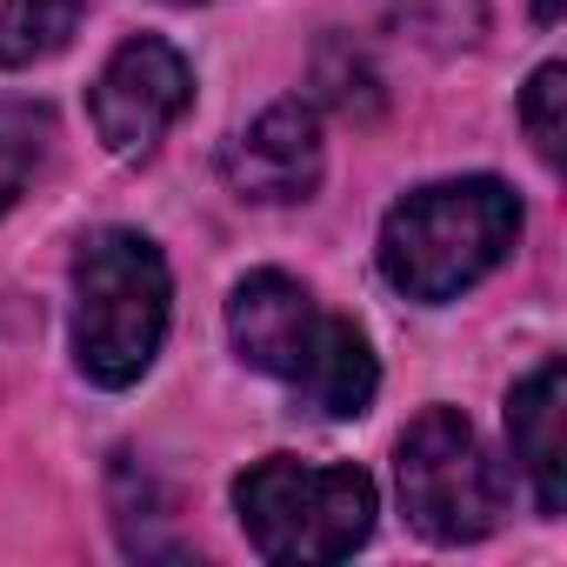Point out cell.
<instances>
[{"label": "cell", "instance_id": "7", "mask_svg": "<svg viewBox=\"0 0 567 567\" xmlns=\"http://www.w3.org/2000/svg\"><path fill=\"white\" fill-rule=\"evenodd\" d=\"M220 167H227L234 194H247V200H267V207L308 200L321 187V167H328L321 114L308 101H274L260 121H247L227 141V161Z\"/></svg>", "mask_w": 567, "mask_h": 567}, {"label": "cell", "instance_id": "12", "mask_svg": "<svg viewBox=\"0 0 567 567\" xmlns=\"http://www.w3.org/2000/svg\"><path fill=\"white\" fill-rule=\"evenodd\" d=\"M520 127H527L534 154H540L547 167H560V141H567V68H560V61L534 68V81H527V94H520Z\"/></svg>", "mask_w": 567, "mask_h": 567}, {"label": "cell", "instance_id": "5", "mask_svg": "<svg viewBox=\"0 0 567 567\" xmlns=\"http://www.w3.org/2000/svg\"><path fill=\"white\" fill-rule=\"evenodd\" d=\"M394 494L401 514L441 547L487 540L507 514V474L461 408H421L408 421L394 441Z\"/></svg>", "mask_w": 567, "mask_h": 567}, {"label": "cell", "instance_id": "3", "mask_svg": "<svg viewBox=\"0 0 567 567\" xmlns=\"http://www.w3.org/2000/svg\"><path fill=\"white\" fill-rule=\"evenodd\" d=\"M174 315V280L147 234L101 227L74 254V361L94 388H134Z\"/></svg>", "mask_w": 567, "mask_h": 567}, {"label": "cell", "instance_id": "6", "mask_svg": "<svg viewBox=\"0 0 567 567\" xmlns=\"http://www.w3.org/2000/svg\"><path fill=\"white\" fill-rule=\"evenodd\" d=\"M187 101H194V68L161 34L121 41L107 54V68L94 74V87H87L94 134L114 161H147L161 147V134L187 114Z\"/></svg>", "mask_w": 567, "mask_h": 567}, {"label": "cell", "instance_id": "8", "mask_svg": "<svg viewBox=\"0 0 567 567\" xmlns=\"http://www.w3.org/2000/svg\"><path fill=\"white\" fill-rule=\"evenodd\" d=\"M560 427H567V374H560V361H540L507 394V441H514V461H520L540 514L567 507V434Z\"/></svg>", "mask_w": 567, "mask_h": 567}, {"label": "cell", "instance_id": "10", "mask_svg": "<svg viewBox=\"0 0 567 567\" xmlns=\"http://www.w3.org/2000/svg\"><path fill=\"white\" fill-rule=\"evenodd\" d=\"M48 141H54V114L41 101H0V214L34 187Z\"/></svg>", "mask_w": 567, "mask_h": 567}, {"label": "cell", "instance_id": "1", "mask_svg": "<svg viewBox=\"0 0 567 567\" xmlns=\"http://www.w3.org/2000/svg\"><path fill=\"white\" fill-rule=\"evenodd\" d=\"M227 341L254 374L280 381L295 408L321 421H354L381 394V361L368 334L348 315H328L295 274H247L227 301Z\"/></svg>", "mask_w": 567, "mask_h": 567}, {"label": "cell", "instance_id": "13", "mask_svg": "<svg viewBox=\"0 0 567 567\" xmlns=\"http://www.w3.org/2000/svg\"><path fill=\"white\" fill-rule=\"evenodd\" d=\"M560 14H567V0H534V21H540V28H554Z\"/></svg>", "mask_w": 567, "mask_h": 567}, {"label": "cell", "instance_id": "4", "mask_svg": "<svg viewBox=\"0 0 567 567\" xmlns=\"http://www.w3.org/2000/svg\"><path fill=\"white\" fill-rule=\"evenodd\" d=\"M240 527L260 560L280 567H321L348 560L374 534V481L361 467H315L295 454H267L234 481Z\"/></svg>", "mask_w": 567, "mask_h": 567}, {"label": "cell", "instance_id": "11", "mask_svg": "<svg viewBox=\"0 0 567 567\" xmlns=\"http://www.w3.org/2000/svg\"><path fill=\"white\" fill-rule=\"evenodd\" d=\"M394 28H408L421 48L434 54H454V48H474L481 28H487V8L481 0H388Z\"/></svg>", "mask_w": 567, "mask_h": 567}, {"label": "cell", "instance_id": "14", "mask_svg": "<svg viewBox=\"0 0 567 567\" xmlns=\"http://www.w3.org/2000/svg\"><path fill=\"white\" fill-rule=\"evenodd\" d=\"M167 8H207V0H167Z\"/></svg>", "mask_w": 567, "mask_h": 567}, {"label": "cell", "instance_id": "2", "mask_svg": "<svg viewBox=\"0 0 567 567\" xmlns=\"http://www.w3.org/2000/svg\"><path fill=\"white\" fill-rule=\"evenodd\" d=\"M514 240H520V200L507 181L494 174L427 181L381 220V274L394 295L441 308L481 288L514 254Z\"/></svg>", "mask_w": 567, "mask_h": 567}, {"label": "cell", "instance_id": "9", "mask_svg": "<svg viewBox=\"0 0 567 567\" xmlns=\"http://www.w3.org/2000/svg\"><path fill=\"white\" fill-rule=\"evenodd\" d=\"M81 28V0H0V74L61 54Z\"/></svg>", "mask_w": 567, "mask_h": 567}]
</instances>
